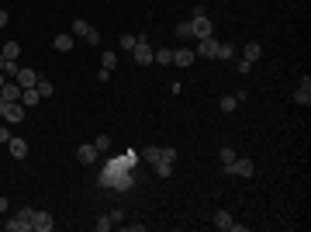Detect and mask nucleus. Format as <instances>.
Segmentation results:
<instances>
[{
    "mask_svg": "<svg viewBox=\"0 0 311 232\" xmlns=\"http://www.w3.org/2000/svg\"><path fill=\"white\" fill-rule=\"evenodd\" d=\"M31 219H35V212H31V208H21V212H14V215L3 222V229L7 232H28L31 229Z\"/></svg>",
    "mask_w": 311,
    "mask_h": 232,
    "instance_id": "nucleus-1",
    "label": "nucleus"
},
{
    "mask_svg": "<svg viewBox=\"0 0 311 232\" xmlns=\"http://www.w3.org/2000/svg\"><path fill=\"white\" fill-rule=\"evenodd\" d=\"M222 170H225V173H232V177H252V173H256L252 159H238V156H235L229 166H222Z\"/></svg>",
    "mask_w": 311,
    "mask_h": 232,
    "instance_id": "nucleus-2",
    "label": "nucleus"
},
{
    "mask_svg": "<svg viewBox=\"0 0 311 232\" xmlns=\"http://www.w3.org/2000/svg\"><path fill=\"white\" fill-rule=\"evenodd\" d=\"M218 45H222V42H215V35L197 38V52H194V56H201V59H218Z\"/></svg>",
    "mask_w": 311,
    "mask_h": 232,
    "instance_id": "nucleus-3",
    "label": "nucleus"
},
{
    "mask_svg": "<svg viewBox=\"0 0 311 232\" xmlns=\"http://www.w3.org/2000/svg\"><path fill=\"white\" fill-rule=\"evenodd\" d=\"M132 56H135V63H139V66H149V63H153V56H156V49L149 45V42H135Z\"/></svg>",
    "mask_w": 311,
    "mask_h": 232,
    "instance_id": "nucleus-4",
    "label": "nucleus"
},
{
    "mask_svg": "<svg viewBox=\"0 0 311 232\" xmlns=\"http://www.w3.org/2000/svg\"><path fill=\"white\" fill-rule=\"evenodd\" d=\"M24 111H28V108H24L21 101H10L7 111H3V121H7V125H17V121H24Z\"/></svg>",
    "mask_w": 311,
    "mask_h": 232,
    "instance_id": "nucleus-5",
    "label": "nucleus"
},
{
    "mask_svg": "<svg viewBox=\"0 0 311 232\" xmlns=\"http://www.w3.org/2000/svg\"><path fill=\"white\" fill-rule=\"evenodd\" d=\"M31 229H35V232H52V229H56V219H52L49 212H35V219H31Z\"/></svg>",
    "mask_w": 311,
    "mask_h": 232,
    "instance_id": "nucleus-6",
    "label": "nucleus"
},
{
    "mask_svg": "<svg viewBox=\"0 0 311 232\" xmlns=\"http://www.w3.org/2000/svg\"><path fill=\"white\" fill-rule=\"evenodd\" d=\"M97 146H93V142H83V146H79L77 149V159L79 163H83V166H93V163H97Z\"/></svg>",
    "mask_w": 311,
    "mask_h": 232,
    "instance_id": "nucleus-7",
    "label": "nucleus"
},
{
    "mask_svg": "<svg viewBox=\"0 0 311 232\" xmlns=\"http://www.w3.org/2000/svg\"><path fill=\"white\" fill-rule=\"evenodd\" d=\"M190 24H194V38H208V35H211V21H208V14L190 17Z\"/></svg>",
    "mask_w": 311,
    "mask_h": 232,
    "instance_id": "nucleus-8",
    "label": "nucleus"
},
{
    "mask_svg": "<svg viewBox=\"0 0 311 232\" xmlns=\"http://www.w3.org/2000/svg\"><path fill=\"white\" fill-rule=\"evenodd\" d=\"M194 59H197L194 49H187V45H183V49H173V63H176V66H194Z\"/></svg>",
    "mask_w": 311,
    "mask_h": 232,
    "instance_id": "nucleus-9",
    "label": "nucleus"
},
{
    "mask_svg": "<svg viewBox=\"0 0 311 232\" xmlns=\"http://www.w3.org/2000/svg\"><path fill=\"white\" fill-rule=\"evenodd\" d=\"M14 80H17V87H21V90H28V87H35V83H38V73H35V70H24V66H21Z\"/></svg>",
    "mask_w": 311,
    "mask_h": 232,
    "instance_id": "nucleus-10",
    "label": "nucleus"
},
{
    "mask_svg": "<svg viewBox=\"0 0 311 232\" xmlns=\"http://www.w3.org/2000/svg\"><path fill=\"white\" fill-rule=\"evenodd\" d=\"M294 101H298L301 108H308V104H311V80H308V77L301 80V87L294 90Z\"/></svg>",
    "mask_w": 311,
    "mask_h": 232,
    "instance_id": "nucleus-11",
    "label": "nucleus"
},
{
    "mask_svg": "<svg viewBox=\"0 0 311 232\" xmlns=\"http://www.w3.org/2000/svg\"><path fill=\"white\" fill-rule=\"evenodd\" d=\"M7 149H10V156H14V159H24V156H28V142H24V139H14V135H10Z\"/></svg>",
    "mask_w": 311,
    "mask_h": 232,
    "instance_id": "nucleus-12",
    "label": "nucleus"
},
{
    "mask_svg": "<svg viewBox=\"0 0 311 232\" xmlns=\"http://www.w3.org/2000/svg\"><path fill=\"white\" fill-rule=\"evenodd\" d=\"M73 42H77V38H73L70 31H63V35H56V42H52V45H56V52H70V49H73Z\"/></svg>",
    "mask_w": 311,
    "mask_h": 232,
    "instance_id": "nucleus-13",
    "label": "nucleus"
},
{
    "mask_svg": "<svg viewBox=\"0 0 311 232\" xmlns=\"http://www.w3.org/2000/svg\"><path fill=\"white\" fill-rule=\"evenodd\" d=\"M0 97H3V101H21V87H17V80H14V83H3V87H0Z\"/></svg>",
    "mask_w": 311,
    "mask_h": 232,
    "instance_id": "nucleus-14",
    "label": "nucleus"
},
{
    "mask_svg": "<svg viewBox=\"0 0 311 232\" xmlns=\"http://www.w3.org/2000/svg\"><path fill=\"white\" fill-rule=\"evenodd\" d=\"M235 226V219L229 215V212H215V229H222V232H229Z\"/></svg>",
    "mask_w": 311,
    "mask_h": 232,
    "instance_id": "nucleus-15",
    "label": "nucleus"
},
{
    "mask_svg": "<svg viewBox=\"0 0 311 232\" xmlns=\"http://www.w3.org/2000/svg\"><path fill=\"white\" fill-rule=\"evenodd\" d=\"M259 59H263V45L259 42H249L245 45V63H259Z\"/></svg>",
    "mask_w": 311,
    "mask_h": 232,
    "instance_id": "nucleus-16",
    "label": "nucleus"
},
{
    "mask_svg": "<svg viewBox=\"0 0 311 232\" xmlns=\"http://www.w3.org/2000/svg\"><path fill=\"white\" fill-rule=\"evenodd\" d=\"M38 101H42V94H38L35 87H28V90H21V104H24V108H35Z\"/></svg>",
    "mask_w": 311,
    "mask_h": 232,
    "instance_id": "nucleus-17",
    "label": "nucleus"
},
{
    "mask_svg": "<svg viewBox=\"0 0 311 232\" xmlns=\"http://www.w3.org/2000/svg\"><path fill=\"white\" fill-rule=\"evenodd\" d=\"M176 38H183V42H187V38H194V24H190V17L176 24Z\"/></svg>",
    "mask_w": 311,
    "mask_h": 232,
    "instance_id": "nucleus-18",
    "label": "nucleus"
},
{
    "mask_svg": "<svg viewBox=\"0 0 311 232\" xmlns=\"http://www.w3.org/2000/svg\"><path fill=\"white\" fill-rule=\"evenodd\" d=\"M0 56H3V59H17V56H21V45H17V42H3Z\"/></svg>",
    "mask_w": 311,
    "mask_h": 232,
    "instance_id": "nucleus-19",
    "label": "nucleus"
},
{
    "mask_svg": "<svg viewBox=\"0 0 311 232\" xmlns=\"http://www.w3.org/2000/svg\"><path fill=\"white\" fill-rule=\"evenodd\" d=\"M35 90H38V94H42V101H45V97H52V90H56V87H52L49 80L38 73V83H35Z\"/></svg>",
    "mask_w": 311,
    "mask_h": 232,
    "instance_id": "nucleus-20",
    "label": "nucleus"
},
{
    "mask_svg": "<svg viewBox=\"0 0 311 232\" xmlns=\"http://www.w3.org/2000/svg\"><path fill=\"white\" fill-rule=\"evenodd\" d=\"M86 31H90V24H86L83 17H77V21H73V31H70V35H73V38H86Z\"/></svg>",
    "mask_w": 311,
    "mask_h": 232,
    "instance_id": "nucleus-21",
    "label": "nucleus"
},
{
    "mask_svg": "<svg viewBox=\"0 0 311 232\" xmlns=\"http://www.w3.org/2000/svg\"><path fill=\"white\" fill-rule=\"evenodd\" d=\"M153 166H156V177H162V180H166V177H173V163L159 159V163H153Z\"/></svg>",
    "mask_w": 311,
    "mask_h": 232,
    "instance_id": "nucleus-22",
    "label": "nucleus"
},
{
    "mask_svg": "<svg viewBox=\"0 0 311 232\" xmlns=\"http://www.w3.org/2000/svg\"><path fill=\"white\" fill-rule=\"evenodd\" d=\"M153 63H162V66H169V63H173V52H169V49H156Z\"/></svg>",
    "mask_w": 311,
    "mask_h": 232,
    "instance_id": "nucleus-23",
    "label": "nucleus"
},
{
    "mask_svg": "<svg viewBox=\"0 0 311 232\" xmlns=\"http://www.w3.org/2000/svg\"><path fill=\"white\" fill-rule=\"evenodd\" d=\"M17 70H21V66H17V59H3V77H7V80L17 77Z\"/></svg>",
    "mask_w": 311,
    "mask_h": 232,
    "instance_id": "nucleus-24",
    "label": "nucleus"
},
{
    "mask_svg": "<svg viewBox=\"0 0 311 232\" xmlns=\"http://www.w3.org/2000/svg\"><path fill=\"white\" fill-rule=\"evenodd\" d=\"M114 66H118V56L114 52H104L100 56V70H114Z\"/></svg>",
    "mask_w": 311,
    "mask_h": 232,
    "instance_id": "nucleus-25",
    "label": "nucleus"
},
{
    "mask_svg": "<svg viewBox=\"0 0 311 232\" xmlns=\"http://www.w3.org/2000/svg\"><path fill=\"white\" fill-rule=\"evenodd\" d=\"M93 146H97V153H107V149H111V135H97Z\"/></svg>",
    "mask_w": 311,
    "mask_h": 232,
    "instance_id": "nucleus-26",
    "label": "nucleus"
},
{
    "mask_svg": "<svg viewBox=\"0 0 311 232\" xmlns=\"http://www.w3.org/2000/svg\"><path fill=\"white\" fill-rule=\"evenodd\" d=\"M142 159H146V163H156V159H159V146H146V149H142Z\"/></svg>",
    "mask_w": 311,
    "mask_h": 232,
    "instance_id": "nucleus-27",
    "label": "nucleus"
},
{
    "mask_svg": "<svg viewBox=\"0 0 311 232\" xmlns=\"http://www.w3.org/2000/svg\"><path fill=\"white\" fill-rule=\"evenodd\" d=\"M232 56H235V45H232V42L218 45V59H232Z\"/></svg>",
    "mask_w": 311,
    "mask_h": 232,
    "instance_id": "nucleus-28",
    "label": "nucleus"
},
{
    "mask_svg": "<svg viewBox=\"0 0 311 232\" xmlns=\"http://www.w3.org/2000/svg\"><path fill=\"white\" fill-rule=\"evenodd\" d=\"M111 226H114V222H111V215H100V219L93 222V229H97V232H107Z\"/></svg>",
    "mask_w": 311,
    "mask_h": 232,
    "instance_id": "nucleus-29",
    "label": "nucleus"
},
{
    "mask_svg": "<svg viewBox=\"0 0 311 232\" xmlns=\"http://www.w3.org/2000/svg\"><path fill=\"white\" fill-rule=\"evenodd\" d=\"M235 108H238V97H235V94L222 97V111H235Z\"/></svg>",
    "mask_w": 311,
    "mask_h": 232,
    "instance_id": "nucleus-30",
    "label": "nucleus"
},
{
    "mask_svg": "<svg viewBox=\"0 0 311 232\" xmlns=\"http://www.w3.org/2000/svg\"><path fill=\"white\" fill-rule=\"evenodd\" d=\"M159 159H166V163H176V149H173V146L159 149ZM159 159H156V163H159Z\"/></svg>",
    "mask_w": 311,
    "mask_h": 232,
    "instance_id": "nucleus-31",
    "label": "nucleus"
},
{
    "mask_svg": "<svg viewBox=\"0 0 311 232\" xmlns=\"http://www.w3.org/2000/svg\"><path fill=\"white\" fill-rule=\"evenodd\" d=\"M232 159H235V149L232 146H222V166H229Z\"/></svg>",
    "mask_w": 311,
    "mask_h": 232,
    "instance_id": "nucleus-32",
    "label": "nucleus"
},
{
    "mask_svg": "<svg viewBox=\"0 0 311 232\" xmlns=\"http://www.w3.org/2000/svg\"><path fill=\"white\" fill-rule=\"evenodd\" d=\"M121 49L132 52V49H135V35H121Z\"/></svg>",
    "mask_w": 311,
    "mask_h": 232,
    "instance_id": "nucleus-33",
    "label": "nucleus"
},
{
    "mask_svg": "<svg viewBox=\"0 0 311 232\" xmlns=\"http://www.w3.org/2000/svg\"><path fill=\"white\" fill-rule=\"evenodd\" d=\"M249 70H252V63H245V59H238V63H235V73H238V77H245Z\"/></svg>",
    "mask_w": 311,
    "mask_h": 232,
    "instance_id": "nucleus-34",
    "label": "nucleus"
},
{
    "mask_svg": "<svg viewBox=\"0 0 311 232\" xmlns=\"http://www.w3.org/2000/svg\"><path fill=\"white\" fill-rule=\"evenodd\" d=\"M86 42H90V45H100V31L90 28V31H86Z\"/></svg>",
    "mask_w": 311,
    "mask_h": 232,
    "instance_id": "nucleus-35",
    "label": "nucleus"
},
{
    "mask_svg": "<svg viewBox=\"0 0 311 232\" xmlns=\"http://www.w3.org/2000/svg\"><path fill=\"white\" fill-rule=\"evenodd\" d=\"M0 142H10V125H0Z\"/></svg>",
    "mask_w": 311,
    "mask_h": 232,
    "instance_id": "nucleus-36",
    "label": "nucleus"
},
{
    "mask_svg": "<svg viewBox=\"0 0 311 232\" xmlns=\"http://www.w3.org/2000/svg\"><path fill=\"white\" fill-rule=\"evenodd\" d=\"M7 208H10V205H7V198H3V194H0V215H3V212H7Z\"/></svg>",
    "mask_w": 311,
    "mask_h": 232,
    "instance_id": "nucleus-37",
    "label": "nucleus"
},
{
    "mask_svg": "<svg viewBox=\"0 0 311 232\" xmlns=\"http://www.w3.org/2000/svg\"><path fill=\"white\" fill-rule=\"evenodd\" d=\"M3 24H7V10L0 7V28H3Z\"/></svg>",
    "mask_w": 311,
    "mask_h": 232,
    "instance_id": "nucleus-38",
    "label": "nucleus"
},
{
    "mask_svg": "<svg viewBox=\"0 0 311 232\" xmlns=\"http://www.w3.org/2000/svg\"><path fill=\"white\" fill-rule=\"evenodd\" d=\"M7 104H10V101H3V97H0V118H3V111H7Z\"/></svg>",
    "mask_w": 311,
    "mask_h": 232,
    "instance_id": "nucleus-39",
    "label": "nucleus"
},
{
    "mask_svg": "<svg viewBox=\"0 0 311 232\" xmlns=\"http://www.w3.org/2000/svg\"><path fill=\"white\" fill-rule=\"evenodd\" d=\"M0 73H3V56H0Z\"/></svg>",
    "mask_w": 311,
    "mask_h": 232,
    "instance_id": "nucleus-40",
    "label": "nucleus"
}]
</instances>
